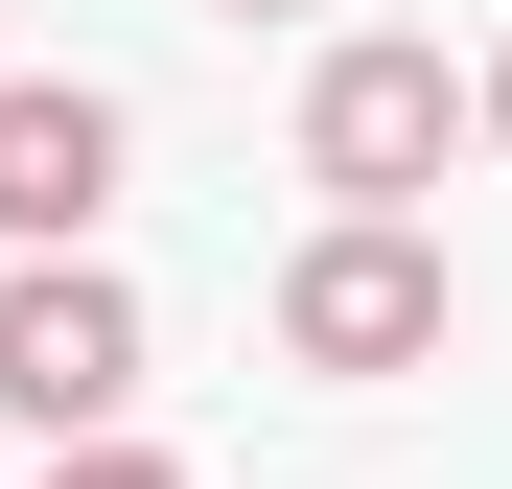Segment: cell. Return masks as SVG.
<instances>
[{
  "label": "cell",
  "instance_id": "1",
  "mask_svg": "<svg viewBox=\"0 0 512 489\" xmlns=\"http://www.w3.org/2000/svg\"><path fill=\"white\" fill-rule=\"evenodd\" d=\"M443 326H466V280H443V233L419 210H326L303 257H280V373H443Z\"/></svg>",
  "mask_w": 512,
  "mask_h": 489
},
{
  "label": "cell",
  "instance_id": "2",
  "mask_svg": "<svg viewBox=\"0 0 512 489\" xmlns=\"http://www.w3.org/2000/svg\"><path fill=\"white\" fill-rule=\"evenodd\" d=\"M466 140H489V94H466L443 47H326V70H303V187H326V210H419Z\"/></svg>",
  "mask_w": 512,
  "mask_h": 489
},
{
  "label": "cell",
  "instance_id": "3",
  "mask_svg": "<svg viewBox=\"0 0 512 489\" xmlns=\"http://www.w3.org/2000/svg\"><path fill=\"white\" fill-rule=\"evenodd\" d=\"M0 420H47V443L140 420V280H94V233L0 280Z\"/></svg>",
  "mask_w": 512,
  "mask_h": 489
},
{
  "label": "cell",
  "instance_id": "4",
  "mask_svg": "<svg viewBox=\"0 0 512 489\" xmlns=\"http://www.w3.org/2000/svg\"><path fill=\"white\" fill-rule=\"evenodd\" d=\"M117 210V94L94 70H0V257H70Z\"/></svg>",
  "mask_w": 512,
  "mask_h": 489
},
{
  "label": "cell",
  "instance_id": "5",
  "mask_svg": "<svg viewBox=\"0 0 512 489\" xmlns=\"http://www.w3.org/2000/svg\"><path fill=\"white\" fill-rule=\"evenodd\" d=\"M47 489H187V466H163V443H117V420H94V443H47Z\"/></svg>",
  "mask_w": 512,
  "mask_h": 489
},
{
  "label": "cell",
  "instance_id": "6",
  "mask_svg": "<svg viewBox=\"0 0 512 489\" xmlns=\"http://www.w3.org/2000/svg\"><path fill=\"white\" fill-rule=\"evenodd\" d=\"M489 140H512V70H489Z\"/></svg>",
  "mask_w": 512,
  "mask_h": 489
},
{
  "label": "cell",
  "instance_id": "7",
  "mask_svg": "<svg viewBox=\"0 0 512 489\" xmlns=\"http://www.w3.org/2000/svg\"><path fill=\"white\" fill-rule=\"evenodd\" d=\"M233 24H280V0H233Z\"/></svg>",
  "mask_w": 512,
  "mask_h": 489
}]
</instances>
